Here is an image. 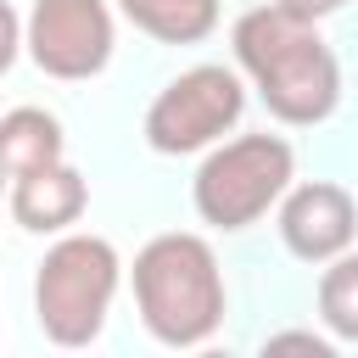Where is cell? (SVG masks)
I'll use <instances>...</instances> for the list:
<instances>
[{"label":"cell","mask_w":358,"mask_h":358,"mask_svg":"<svg viewBox=\"0 0 358 358\" xmlns=\"http://www.w3.org/2000/svg\"><path fill=\"white\" fill-rule=\"evenodd\" d=\"M84 207H90V185L67 162H50V168L11 179V218L28 235H62L67 224L84 218Z\"/></svg>","instance_id":"ba28073f"},{"label":"cell","mask_w":358,"mask_h":358,"mask_svg":"<svg viewBox=\"0 0 358 358\" xmlns=\"http://www.w3.org/2000/svg\"><path fill=\"white\" fill-rule=\"evenodd\" d=\"M352 235H358V201L347 185L308 179V185H291L280 196V241L291 257L330 263V257L352 252Z\"/></svg>","instance_id":"52a82bcc"},{"label":"cell","mask_w":358,"mask_h":358,"mask_svg":"<svg viewBox=\"0 0 358 358\" xmlns=\"http://www.w3.org/2000/svg\"><path fill=\"white\" fill-rule=\"evenodd\" d=\"M291 6H302V11H313V17H330V11H341L347 0H291Z\"/></svg>","instance_id":"4fadbf2b"},{"label":"cell","mask_w":358,"mask_h":358,"mask_svg":"<svg viewBox=\"0 0 358 358\" xmlns=\"http://www.w3.org/2000/svg\"><path fill=\"white\" fill-rule=\"evenodd\" d=\"M134 308L162 347H201L224 324V268L201 235L168 229L134 252Z\"/></svg>","instance_id":"7a4b0ae2"},{"label":"cell","mask_w":358,"mask_h":358,"mask_svg":"<svg viewBox=\"0 0 358 358\" xmlns=\"http://www.w3.org/2000/svg\"><path fill=\"white\" fill-rule=\"evenodd\" d=\"M235 62L263 95V106L291 129H313L341 106L336 50L324 45L319 17L291 0L252 6L235 22Z\"/></svg>","instance_id":"6da1fadb"},{"label":"cell","mask_w":358,"mask_h":358,"mask_svg":"<svg viewBox=\"0 0 358 358\" xmlns=\"http://www.w3.org/2000/svg\"><path fill=\"white\" fill-rule=\"evenodd\" d=\"M319 319L336 341L358 347V252H341L319 274Z\"/></svg>","instance_id":"8fae6325"},{"label":"cell","mask_w":358,"mask_h":358,"mask_svg":"<svg viewBox=\"0 0 358 358\" xmlns=\"http://www.w3.org/2000/svg\"><path fill=\"white\" fill-rule=\"evenodd\" d=\"M22 45L45 78H95L112 62V11L106 0H28Z\"/></svg>","instance_id":"8992f818"},{"label":"cell","mask_w":358,"mask_h":358,"mask_svg":"<svg viewBox=\"0 0 358 358\" xmlns=\"http://www.w3.org/2000/svg\"><path fill=\"white\" fill-rule=\"evenodd\" d=\"M263 347H268V352H280V347H302V352H330V341H324V336H313V330H280V336H268Z\"/></svg>","instance_id":"7c38bea8"},{"label":"cell","mask_w":358,"mask_h":358,"mask_svg":"<svg viewBox=\"0 0 358 358\" xmlns=\"http://www.w3.org/2000/svg\"><path fill=\"white\" fill-rule=\"evenodd\" d=\"M117 11L157 45H201L218 28L224 0H117Z\"/></svg>","instance_id":"30bf717a"},{"label":"cell","mask_w":358,"mask_h":358,"mask_svg":"<svg viewBox=\"0 0 358 358\" xmlns=\"http://www.w3.org/2000/svg\"><path fill=\"white\" fill-rule=\"evenodd\" d=\"M62 151H67V134H62L56 112H45V106H11L0 117V162H6L11 179L62 162Z\"/></svg>","instance_id":"9c48e42d"},{"label":"cell","mask_w":358,"mask_h":358,"mask_svg":"<svg viewBox=\"0 0 358 358\" xmlns=\"http://www.w3.org/2000/svg\"><path fill=\"white\" fill-rule=\"evenodd\" d=\"M246 112V84L235 67L201 62L162 84V95L145 106V145L162 157H190L224 140Z\"/></svg>","instance_id":"5b68a950"},{"label":"cell","mask_w":358,"mask_h":358,"mask_svg":"<svg viewBox=\"0 0 358 358\" xmlns=\"http://www.w3.org/2000/svg\"><path fill=\"white\" fill-rule=\"evenodd\" d=\"M291 173H296V151L280 140V134H241V140H224L218 151H207V162L196 168L190 179V201H196V218L235 235V229H252L285 190H291Z\"/></svg>","instance_id":"277c9868"},{"label":"cell","mask_w":358,"mask_h":358,"mask_svg":"<svg viewBox=\"0 0 358 358\" xmlns=\"http://www.w3.org/2000/svg\"><path fill=\"white\" fill-rule=\"evenodd\" d=\"M117 285H123V263L106 235H62L34 274V319L45 341L90 347L106 330Z\"/></svg>","instance_id":"3957f363"}]
</instances>
